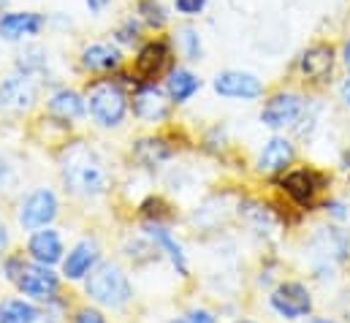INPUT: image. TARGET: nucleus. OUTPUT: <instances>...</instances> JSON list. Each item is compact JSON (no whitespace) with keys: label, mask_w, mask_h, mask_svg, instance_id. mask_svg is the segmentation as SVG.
<instances>
[{"label":"nucleus","mask_w":350,"mask_h":323,"mask_svg":"<svg viewBox=\"0 0 350 323\" xmlns=\"http://www.w3.org/2000/svg\"><path fill=\"white\" fill-rule=\"evenodd\" d=\"M77 323H106V321H103V315L95 313V310H82V313L77 315Z\"/></svg>","instance_id":"cd10ccee"},{"label":"nucleus","mask_w":350,"mask_h":323,"mask_svg":"<svg viewBox=\"0 0 350 323\" xmlns=\"http://www.w3.org/2000/svg\"><path fill=\"white\" fill-rule=\"evenodd\" d=\"M11 269H16V274H11V277L16 280V285H19V291L25 296H33V299H41V302L55 299V294H57V277L49 272V266L11 261Z\"/></svg>","instance_id":"20e7f679"},{"label":"nucleus","mask_w":350,"mask_h":323,"mask_svg":"<svg viewBox=\"0 0 350 323\" xmlns=\"http://www.w3.org/2000/svg\"><path fill=\"white\" fill-rule=\"evenodd\" d=\"M150 237L155 240L158 247H163V250L169 253V258L174 261V266L179 269V274H185V272H187V266H185V253H182V247L174 242V237H172L166 229H161V226H150Z\"/></svg>","instance_id":"4be33fe9"},{"label":"nucleus","mask_w":350,"mask_h":323,"mask_svg":"<svg viewBox=\"0 0 350 323\" xmlns=\"http://www.w3.org/2000/svg\"><path fill=\"white\" fill-rule=\"evenodd\" d=\"M44 27V16L36 11H14L0 16V38L5 41H22L27 36H38Z\"/></svg>","instance_id":"1a4fd4ad"},{"label":"nucleus","mask_w":350,"mask_h":323,"mask_svg":"<svg viewBox=\"0 0 350 323\" xmlns=\"http://www.w3.org/2000/svg\"><path fill=\"white\" fill-rule=\"evenodd\" d=\"M271 307L282 315V318H301V315H307L310 310H312V299H310V294H307V288L304 285H299V283H285V285H280L274 294H271Z\"/></svg>","instance_id":"423d86ee"},{"label":"nucleus","mask_w":350,"mask_h":323,"mask_svg":"<svg viewBox=\"0 0 350 323\" xmlns=\"http://www.w3.org/2000/svg\"><path fill=\"white\" fill-rule=\"evenodd\" d=\"M133 114L144 122H161L169 117V101L163 98V92L158 87H142L133 95Z\"/></svg>","instance_id":"9d476101"},{"label":"nucleus","mask_w":350,"mask_h":323,"mask_svg":"<svg viewBox=\"0 0 350 323\" xmlns=\"http://www.w3.org/2000/svg\"><path fill=\"white\" fill-rule=\"evenodd\" d=\"M139 14L150 27H163L166 25V8L161 5V0H139Z\"/></svg>","instance_id":"b1692460"},{"label":"nucleus","mask_w":350,"mask_h":323,"mask_svg":"<svg viewBox=\"0 0 350 323\" xmlns=\"http://www.w3.org/2000/svg\"><path fill=\"white\" fill-rule=\"evenodd\" d=\"M57 215V198L52 190H36L25 198L22 212H19V223L25 229H41L46 223H52Z\"/></svg>","instance_id":"39448f33"},{"label":"nucleus","mask_w":350,"mask_h":323,"mask_svg":"<svg viewBox=\"0 0 350 323\" xmlns=\"http://www.w3.org/2000/svg\"><path fill=\"white\" fill-rule=\"evenodd\" d=\"M36 101V90L27 77H11L3 81L0 87V103L11 106V109H27Z\"/></svg>","instance_id":"ddd939ff"},{"label":"nucleus","mask_w":350,"mask_h":323,"mask_svg":"<svg viewBox=\"0 0 350 323\" xmlns=\"http://www.w3.org/2000/svg\"><path fill=\"white\" fill-rule=\"evenodd\" d=\"M293 161V147L288 139H271L266 147H263L261 158H258V168L266 174H274V171H282L288 163Z\"/></svg>","instance_id":"a211bd4d"},{"label":"nucleus","mask_w":350,"mask_h":323,"mask_svg":"<svg viewBox=\"0 0 350 323\" xmlns=\"http://www.w3.org/2000/svg\"><path fill=\"white\" fill-rule=\"evenodd\" d=\"M215 90L223 98H242V101H253L263 92V84L253 74H242V71H223L215 79Z\"/></svg>","instance_id":"6e6552de"},{"label":"nucleus","mask_w":350,"mask_h":323,"mask_svg":"<svg viewBox=\"0 0 350 323\" xmlns=\"http://www.w3.org/2000/svg\"><path fill=\"white\" fill-rule=\"evenodd\" d=\"M201 87V81L196 79L190 71H182V68H176L169 74V81H166V90H169V98L174 101V103H185L187 98H193V92Z\"/></svg>","instance_id":"aec40b11"},{"label":"nucleus","mask_w":350,"mask_h":323,"mask_svg":"<svg viewBox=\"0 0 350 323\" xmlns=\"http://www.w3.org/2000/svg\"><path fill=\"white\" fill-rule=\"evenodd\" d=\"M5 244H8V234H5V226H0V255H3Z\"/></svg>","instance_id":"7c9ffc66"},{"label":"nucleus","mask_w":350,"mask_h":323,"mask_svg":"<svg viewBox=\"0 0 350 323\" xmlns=\"http://www.w3.org/2000/svg\"><path fill=\"white\" fill-rule=\"evenodd\" d=\"M301 109H304V103H301L299 95L280 92V95H274V98L263 106L261 120H263V125H269V128H285V125H291V122L299 120Z\"/></svg>","instance_id":"0eeeda50"},{"label":"nucleus","mask_w":350,"mask_h":323,"mask_svg":"<svg viewBox=\"0 0 350 323\" xmlns=\"http://www.w3.org/2000/svg\"><path fill=\"white\" fill-rule=\"evenodd\" d=\"M88 294L103 307H122L131 299V283L114 263H100L90 272Z\"/></svg>","instance_id":"7ed1b4c3"},{"label":"nucleus","mask_w":350,"mask_h":323,"mask_svg":"<svg viewBox=\"0 0 350 323\" xmlns=\"http://www.w3.org/2000/svg\"><path fill=\"white\" fill-rule=\"evenodd\" d=\"M172 323H215V318H212L206 310H196V313H190V315H185V318L172 321Z\"/></svg>","instance_id":"bb28decb"},{"label":"nucleus","mask_w":350,"mask_h":323,"mask_svg":"<svg viewBox=\"0 0 350 323\" xmlns=\"http://www.w3.org/2000/svg\"><path fill=\"white\" fill-rule=\"evenodd\" d=\"M282 188H285V193H288L296 204H310L312 196H315V190H318V179H315L312 171L299 168V171H291V174L282 179Z\"/></svg>","instance_id":"f3484780"},{"label":"nucleus","mask_w":350,"mask_h":323,"mask_svg":"<svg viewBox=\"0 0 350 323\" xmlns=\"http://www.w3.org/2000/svg\"><path fill=\"white\" fill-rule=\"evenodd\" d=\"M169 155H172V150L161 139H144V142L136 144V158L144 166H158L161 161H166Z\"/></svg>","instance_id":"5701e85b"},{"label":"nucleus","mask_w":350,"mask_h":323,"mask_svg":"<svg viewBox=\"0 0 350 323\" xmlns=\"http://www.w3.org/2000/svg\"><path fill=\"white\" fill-rule=\"evenodd\" d=\"M242 323H250V321H242Z\"/></svg>","instance_id":"f704fd0d"},{"label":"nucleus","mask_w":350,"mask_h":323,"mask_svg":"<svg viewBox=\"0 0 350 323\" xmlns=\"http://www.w3.org/2000/svg\"><path fill=\"white\" fill-rule=\"evenodd\" d=\"M179 44H182L187 60H198V57H201V41H198V33H196L193 27H185V30H182Z\"/></svg>","instance_id":"393cba45"},{"label":"nucleus","mask_w":350,"mask_h":323,"mask_svg":"<svg viewBox=\"0 0 350 323\" xmlns=\"http://www.w3.org/2000/svg\"><path fill=\"white\" fill-rule=\"evenodd\" d=\"M310 323H334V321H323V318H318V321H310Z\"/></svg>","instance_id":"72a5a7b5"},{"label":"nucleus","mask_w":350,"mask_h":323,"mask_svg":"<svg viewBox=\"0 0 350 323\" xmlns=\"http://www.w3.org/2000/svg\"><path fill=\"white\" fill-rule=\"evenodd\" d=\"M172 63V52L166 41H150L147 47H142L139 57H136V71L144 79H155L161 77Z\"/></svg>","instance_id":"9b49d317"},{"label":"nucleus","mask_w":350,"mask_h":323,"mask_svg":"<svg viewBox=\"0 0 350 323\" xmlns=\"http://www.w3.org/2000/svg\"><path fill=\"white\" fill-rule=\"evenodd\" d=\"M174 5H176V11H179V14H185V16H196V14H201V11H204L206 0H176Z\"/></svg>","instance_id":"a878e982"},{"label":"nucleus","mask_w":350,"mask_h":323,"mask_svg":"<svg viewBox=\"0 0 350 323\" xmlns=\"http://www.w3.org/2000/svg\"><path fill=\"white\" fill-rule=\"evenodd\" d=\"M95 258H98V253H95V247L90 242H82L74 247V253H68V258H66V263H63V272H66V277L68 280H79V277H85L90 272V266L95 263Z\"/></svg>","instance_id":"6ab92c4d"},{"label":"nucleus","mask_w":350,"mask_h":323,"mask_svg":"<svg viewBox=\"0 0 350 323\" xmlns=\"http://www.w3.org/2000/svg\"><path fill=\"white\" fill-rule=\"evenodd\" d=\"M38 321V310L27 302L11 299L0 305V323H36Z\"/></svg>","instance_id":"412c9836"},{"label":"nucleus","mask_w":350,"mask_h":323,"mask_svg":"<svg viewBox=\"0 0 350 323\" xmlns=\"http://www.w3.org/2000/svg\"><path fill=\"white\" fill-rule=\"evenodd\" d=\"M27 250H30V255H33L38 263L52 266V263H57L60 255H63V242H60V237H57L55 231H38V234L30 237Z\"/></svg>","instance_id":"2eb2a0df"},{"label":"nucleus","mask_w":350,"mask_h":323,"mask_svg":"<svg viewBox=\"0 0 350 323\" xmlns=\"http://www.w3.org/2000/svg\"><path fill=\"white\" fill-rule=\"evenodd\" d=\"M109 3H111V0H88V8H90V11H95V14H98V11H103V8L109 5Z\"/></svg>","instance_id":"c756f323"},{"label":"nucleus","mask_w":350,"mask_h":323,"mask_svg":"<svg viewBox=\"0 0 350 323\" xmlns=\"http://www.w3.org/2000/svg\"><path fill=\"white\" fill-rule=\"evenodd\" d=\"M345 66L350 68V41L345 44Z\"/></svg>","instance_id":"473e14b6"},{"label":"nucleus","mask_w":350,"mask_h":323,"mask_svg":"<svg viewBox=\"0 0 350 323\" xmlns=\"http://www.w3.org/2000/svg\"><path fill=\"white\" fill-rule=\"evenodd\" d=\"M120 60H122V55L111 44H92V47H88L82 52V66L88 71H95V74H103V71L117 68Z\"/></svg>","instance_id":"dca6fc26"},{"label":"nucleus","mask_w":350,"mask_h":323,"mask_svg":"<svg viewBox=\"0 0 350 323\" xmlns=\"http://www.w3.org/2000/svg\"><path fill=\"white\" fill-rule=\"evenodd\" d=\"M120 41H136V25L128 22L122 30H120Z\"/></svg>","instance_id":"c85d7f7f"},{"label":"nucleus","mask_w":350,"mask_h":323,"mask_svg":"<svg viewBox=\"0 0 350 323\" xmlns=\"http://www.w3.org/2000/svg\"><path fill=\"white\" fill-rule=\"evenodd\" d=\"M332 68H334V49L326 47V44H318V47L307 49L304 57H301V71H304L307 79L312 81L326 79L332 74Z\"/></svg>","instance_id":"f8f14e48"},{"label":"nucleus","mask_w":350,"mask_h":323,"mask_svg":"<svg viewBox=\"0 0 350 323\" xmlns=\"http://www.w3.org/2000/svg\"><path fill=\"white\" fill-rule=\"evenodd\" d=\"M63 177H66L68 188H74L77 193H85V196H98L109 188V174H106L103 163L98 161V155L88 150L85 144H77L66 153Z\"/></svg>","instance_id":"f257e3e1"},{"label":"nucleus","mask_w":350,"mask_h":323,"mask_svg":"<svg viewBox=\"0 0 350 323\" xmlns=\"http://www.w3.org/2000/svg\"><path fill=\"white\" fill-rule=\"evenodd\" d=\"M88 106H90V114L100 125L114 128V125L122 122V117L128 112V95H125V90L117 81L111 79L95 81L88 90Z\"/></svg>","instance_id":"f03ea898"},{"label":"nucleus","mask_w":350,"mask_h":323,"mask_svg":"<svg viewBox=\"0 0 350 323\" xmlns=\"http://www.w3.org/2000/svg\"><path fill=\"white\" fill-rule=\"evenodd\" d=\"M0 16H3V14H0Z\"/></svg>","instance_id":"c9c22d12"},{"label":"nucleus","mask_w":350,"mask_h":323,"mask_svg":"<svg viewBox=\"0 0 350 323\" xmlns=\"http://www.w3.org/2000/svg\"><path fill=\"white\" fill-rule=\"evenodd\" d=\"M49 114L63 120V122H74V120H79L85 114V101L74 90H60V92H55L49 98Z\"/></svg>","instance_id":"4468645a"},{"label":"nucleus","mask_w":350,"mask_h":323,"mask_svg":"<svg viewBox=\"0 0 350 323\" xmlns=\"http://www.w3.org/2000/svg\"><path fill=\"white\" fill-rule=\"evenodd\" d=\"M342 98H345V103L350 106V81H345V87H342Z\"/></svg>","instance_id":"2f4dec72"}]
</instances>
